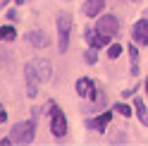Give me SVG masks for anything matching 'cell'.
<instances>
[{
    "mask_svg": "<svg viewBox=\"0 0 148 146\" xmlns=\"http://www.w3.org/2000/svg\"><path fill=\"white\" fill-rule=\"evenodd\" d=\"M50 62L48 60H41L36 58L31 62H26L24 67V81H26V96L29 98H36V94H38V86L43 84V81L50 79Z\"/></svg>",
    "mask_w": 148,
    "mask_h": 146,
    "instance_id": "cell-1",
    "label": "cell"
},
{
    "mask_svg": "<svg viewBox=\"0 0 148 146\" xmlns=\"http://www.w3.org/2000/svg\"><path fill=\"white\" fill-rule=\"evenodd\" d=\"M69 34H72V17L62 12L58 17V48H60V53H67V48H69Z\"/></svg>",
    "mask_w": 148,
    "mask_h": 146,
    "instance_id": "cell-2",
    "label": "cell"
},
{
    "mask_svg": "<svg viewBox=\"0 0 148 146\" xmlns=\"http://www.w3.org/2000/svg\"><path fill=\"white\" fill-rule=\"evenodd\" d=\"M10 139H12V144H31V141H34V120L17 122V125L12 127Z\"/></svg>",
    "mask_w": 148,
    "mask_h": 146,
    "instance_id": "cell-3",
    "label": "cell"
},
{
    "mask_svg": "<svg viewBox=\"0 0 148 146\" xmlns=\"http://www.w3.org/2000/svg\"><path fill=\"white\" fill-rule=\"evenodd\" d=\"M50 132L58 136V139H62V136L67 134V120H64V113L55 103H50Z\"/></svg>",
    "mask_w": 148,
    "mask_h": 146,
    "instance_id": "cell-4",
    "label": "cell"
},
{
    "mask_svg": "<svg viewBox=\"0 0 148 146\" xmlns=\"http://www.w3.org/2000/svg\"><path fill=\"white\" fill-rule=\"evenodd\" d=\"M117 29H119V19H117L115 14H100V17H98L96 31L105 34V36H112V34H117Z\"/></svg>",
    "mask_w": 148,
    "mask_h": 146,
    "instance_id": "cell-5",
    "label": "cell"
},
{
    "mask_svg": "<svg viewBox=\"0 0 148 146\" xmlns=\"http://www.w3.org/2000/svg\"><path fill=\"white\" fill-rule=\"evenodd\" d=\"M84 39L93 45V48H103V45L110 43L112 36H105V34H100V31H96V29H86V31H84Z\"/></svg>",
    "mask_w": 148,
    "mask_h": 146,
    "instance_id": "cell-6",
    "label": "cell"
},
{
    "mask_svg": "<svg viewBox=\"0 0 148 146\" xmlns=\"http://www.w3.org/2000/svg\"><path fill=\"white\" fill-rule=\"evenodd\" d=\"M132 39H134V43H148V19H141L134 24Z\"/></svg>",
    "mask_w": 148,
    "mask_h": 146,
    "instance_id": "cell-7",
    "label": "cell"
},
{
    "mask_svg": "<svg viewBox=\"0 0 148 146\" xmlns=\"http://www.w3.org/2000/svg\"><path fill=\"white\" fill-rule=\"evenodd\" d=\"M96 86H93V81L91 79H86V77H81L79 81H77V94L81 96V98H93L96 96Z\"/></svg>",
    "mask_w": 148,
    "mask_h": 146,
    "instance_id": "cell-8",
    "label": "cell"
},
{
    "mask_svg": "<svg viewBox=\"0 0 148 146\" xmlns=\"http://www.w3.org/2000/svg\"><path fill=\"white\" fill-rule=\"evenodd\" d=\"M103 7H105V0H86L81 10H84L86 17H98L100 12H103Z\"/></svg>",
    "mask_w": 148,
    "mask_h": 146,
    "instance_id": "cell-9",
    "label": "cell"
},
{
    "mask_svg": "<svg viewBox=\"0 0 148 146\" xmlns=\"http://www.w3.org/2000/svg\"><path fill=\"white\" fill-rule=\"evenodd\" d=\"M110 120H112V113L105 110L100 117H96V120H88V127H91L93 132H105V127L110 125Z\"/></svg>",
    "mask_w": 148,
    "mask_h": 146,
    "instance_id": "cell-10",
    "label": "cell"
},
{
    "mask_svg": "<svg viewBox=\"0 0 148 146\" xmlns=\"http://www.w3.org/2000/svg\"><path fill=\"white\" fill-rule=\"evenodd\" d=\"M26 41H29L31 45H36V48H45V45L50 43V39L45 36V31H31V34H26Z\"/></svg>",
    "mask_w": 148,
    "mask_h": 146,
    "instance_id": "cell-11",
    "label": "cell"
},
{
    "mask_svg": "<svg viewBox=\"0 0 148 146\" xmlns=\"http://www.w3.org/2000/svg\"><path fill=\"white\" fill-rule=\"evenodd\" d=\"M134 108H136V113H138V120H141V122L148 127V108L143 105L141 98H136V101H134Z\"/></svg>",
    "mask_w": 148,
    "mask_h": 146,
    "instance_id": "cell-12",
    "label": "cell"
},
{
    "mask_svg": "<svg viewBox=\"0 0 148 146\" xmlns=\"http://www.w3.org/2000/svg\"><path fill=\"white\" fill-rule=\"evenodd\" d=\"M129 58H132V72H129V74H138V48L136 45H132V48H129Z\"/></svg>",
    "mask_w": 148,
    "mask_h": 146,
    "instance_id": "cell-13",
    "label": "cell"
},
{
    "mask_svg": "<svg viewBox=\"0 0 148 146\" xmlns=\"http://www.w3.org/2000/svg\"><path fill=\"white\" fill-rule=\"evenodd\" d=\"M14 39H17L14 26H0V41H14Z\"/></svg>",
    "mask_w": 148,
    "mask_h": 146,
    "instance_id": "cell-14",
    "label": "cell"
},
{
    "mask_svg": "<svg viewBox=\"0 0 148 146\" xmlns=\"http://www.w3.org/2000/svg\"><path fill=\"white\" fill-rule=\"evenodd\" d=\"M119 55H122V45H119V43H112V45H110V48H108V58L117 60Z\"/></svg>",
    "mask_w": 148,
    "mask_h": 146,
    "instance_id": "cell-15",
    "label": "cell"
},
{
    "mask_svg": "<svg viewBox=\"0 0 148 146\" xmlns=\"http://www.w3.org/2000/svg\"><path fill=\"white\" fill-rule=\"evenodd\" d=\"M96 58H98V55H96V48H93V45H91V48L86 50V55H84V60L88 62V65H93V62H96Z\"/></svg>",
    "mask_w": 148,
    "mask_h": 146,
    "instance_id": "cell-16",
    "label": "cell"
},
{
    "mask_svg": "<svg viewBox=\"0 0 148 146\" xmlns=\"http://www.w3.org/2000/svg\"><path fill=\"white\" fill-rule=\"evenodd\" d=\"M115 110H119V115H124V117H132V108H129V105H124V103H119Z\"/></svg>",
    "mask_w": 148,
    "mask_h": 146,
    "instance_id": "cell-17",
    "label": "cell"
},
{
    "mask_svg": "<svg viewBox=\"0 0 148 146\" xmlns=\"http://www.w3.org/2000/svg\"><path fill=\"white\" fill-rule=\"evenodd\" d=\"M3 122H5V108L0 105V125H3Z\"/></svg>",
    "mask_w": 148,
    "mask_h": 146,
    "instance_id": "cell-18",
    "label": "cell"
},
{
    "mask_svg": "<svg viewBox=\"0 0 148 146\" xmlns=\"http://www.w3.org/2000/svg\"><path fill=\"white\" fill-rule=\"evenodd\" d=\"M146 91H148V79H146Z\"/></svg>",
    "mask_w": 148,
    "mask_h": 146,
    "instance_id": "cell-19",
    "label": "cell"
}]
</instances>
